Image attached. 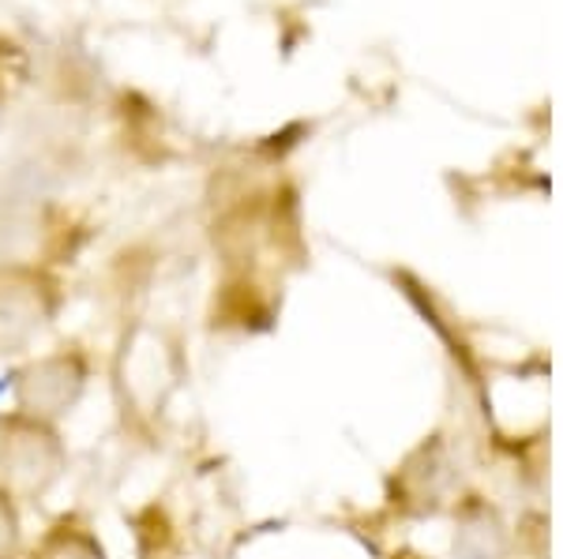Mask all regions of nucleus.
<instances>
[{
  "label": "nucleus",
  "mask_w": 563,
  "mask_h": 559,
  "mask_svg": "<svg viewBox=\"0 0 563 559\" xmlns=\"http://www.w3.org/2000/svg\"><path fill=\"white\" fill-rule=\"evenodd\" d=\"M26 559H113V556H109L95 522L79 515V511H65L26 548Z\"/></svg>",
  "instance_id": "5"
},
{
  "label": "nucleus",
  "mask_w": 563,
  "mask_h": 559,
  "mask_svg": "<svg viewBox=\"0 0 563 559\" xmlns=\"http://www.w3.org/2000/svg\"><path fill=\"white\" fill-rule=\"evenodd\" d=\"M60 315V282L38 264H0V357H26Z\"/></svg>",
  "instance_id": "4"
},
{
  "label": "nucleus",
  "mask_w": 563,
  "mask_h": 559,
  "mask_svg": "<svg viewBox=\"0 0 563 559\" xmlns=\"http://www.w3.org/2000/svg\"><path fill=\"white\" fill-rule=\"evenodd\" d=\"M26 537H23V507L0 489V559H23Z\"/></svg>",
  "instance_id": "6"
},
{
  "label": "nucleus",
  "mask_w": 563,
  "mask_h": 559,
  "mask_svg": "<svg viewBox=\"0 0 563 559\" xmlns=\"http://www.w3.org/2000/svg\"><path fill=\"white\" fill-rule=\"evenodd\" d=\"M95 380V357L79 342H60L26 357L12 376V410L45 425H60L76 413Z\"/></svg>",
  "instance_id": "3"
},
{
  "label": "nucleus",
  "mask_w": 563,
  "mask_h": 559,
  "mask_svg": "<svg viewBox=\"0 0 563 559\" xmlns=\"http://www.w3.org/2000/svg\"><path fill=\"white\" fill-rule=\"evenodd\" d=\"M68 473V444L60 425L26 417L20 410L0 413V489L15 503H42Z\"/></svg>",
  "instance_id": "2"
},
{
  "label": "nucleus",
  "mask_w": 563,
  "mask_h": 559,
  "mask_svg": "<svg viewBox=\"0 0 563 559\" xmlns=\"http://www.w3.org/2000/svg\"><path fill=\"white\" fill-rule=\"evenodd\" d=\"M188 380V349L169 327L132 323L109 357V391L124 428L154 436Z\"/></svg>",
  "instance_id": "1"
},
{
  "label": "nucleus",
  "mask_w": 563,
  "mask_h": 559,
  "mask_svg": "<svg viewBox=\"0 0 563 559\" xmlns=\"http://www.w3.org/2000/svg\"><path fill=\"white\" fill-rule=\"evenodd\" d=\"M4 121H8V98H4V87H0V132H4Z\"/></svg>",
  "instance_id": "7"
}]
</instances>
